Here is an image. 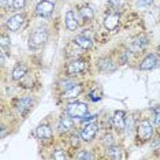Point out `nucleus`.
I'll return each instance as SVG.
<instances>
[{"label": "nucleus", "instance_id": "nucleus-1", "mask_svg": "<svg viewBox=\"0 0 160 160\" xmlns=\"http://www.w3.org/2000/svg\"><path fill=\"white\" fill-rule=\"evenodd\" d=\"M47 40H48V32H47L45 28H38L36 29L33 33L30 34V37H29V47L30 48H40V47H42L47 42Z\"/></svg>", "mask_w": 160, "mask_h": 160}, {"label": "nucleus", "instance_id": "nucleus-2", "mask_svg": "<svg viewBox=\"0 0 160 160\" xmlns=\"http://www.w3.org/2000/svg\"><path fill=\"white\" fill-rule=\"evenodd\" d=\"M67 114L71 118H82L88 114V105L85 103H79V101H74L67 105Z\"/></svg>", "mask_w": 160, "mask_h": 160}, {"label": "nucleus", "instance_id": "nucleus-3", "mask_svg": "<svg viewBox=\"0 0 160 160\" xmlns=\"http://www.w3.org/2000/svg\"><path fill=\"white\" fill-rule=\"evenodd\" d=\"M152 134H153V127H152L149 121H142L138 126V137L141 141H148L151 140Z\"/></svg>", "mask_w": 160, "mask_h": 160}, {"label": "nucleus", "instance_id": "nucleus-4", "mask_svg": "<svg viewBox=\"0 0 160 160\" xmlns=\"http://www.w3.org/2000/svg\"><path fill=\"white\" fill-rule=\"evenodd\" d=\"M66 70H67V74H70V75H77V74H79V72H82V71L86 70V62H83V60H81V59L71 60L70 63L67 64Z\"/></svg>", "mask_w": 160, "mask_h": 160}, {"label": "nucleus", "instance_id": "nucleus-5", "mask_svg": "<svg viewBox=\"0 0 160 160\" xmlns=\"http://www.w3.org/2000/svg\"><path fill=\"white\" fill-rule=\"evenodd\" d=\"M53 8H55V6H53L52 2H49V0H41L36 6V12L40 17H49L53 12Z\"/></svg>", "mask_w": 160, "mask_h": 160}, {"label": "nucleus", "instance_id": "nucleus-6", "mask_svg": "<svg viewBox=\"0 0 160 160\" xmlns=\"http://www.w3.org/2000/svg\"><path fill=\"white\" fill-rule=\"evenodd\" d=\"M159 60L160 59L156 53H149L148 56H145L142 59V62H141V64H140V68L141 70H152V68H155L158 66Z\"/></svg>", "mask_w": 160, "mask_h": 160}, {"label": "nucleus", "instance_id": "nucleus-7", "mask_svg": "<svg viewBox=\"0 0 160 160\" xmlns=\"http://www.w3.org/2000/svg\"><path fill=\"white\" fill-rule=\"evenodd\" d=\"M23 19H25V17L22 15V14H15V15L10 17L8 19H7V28H8L10 30L15 32V30H18V29L22 26Z\"/></svg>", "mask_w": 160, "mask_h": 160}, {"label": "nucleus", "instance_id": "nucleus-8", "mask_svg": "<svg viewBox=\"0 0 160 160\" xmlns=\"http://www.w3.org/2000/svg\"><path fill=\"white\" fill-rule=\"evenodd\" d=\"M97 125H94V123H89V125H86L85 127L82 129V132H81V137H82V140H85V141H92L93 140V137L96 136V133H97Z\"/></svg>", "mask_w": 160, "mask_h": 160}, {"label": "nucleus", "instance_id": "nucleus-9", "mask_svg": "<svg viewBox=\"0 0 160 160\" xmlns=\"http://www.w3.org/2000/svg\"><path fill=\"white\" fill-rule=\"evenodd\" d=\"M112 123L118 130H123L126 127V119H125V112L123 111H115Z\"/></svg>", "mask_w": 160, "mask_h": 160}, {"label": "nucleus", "instance_id": "nucleus-10", "mask_svg": "<svg viewBox=\"0 0 160 160\" xmlns=\"http://www.w3.org/2000/svg\"><path fill=\"white\" fill-rule=\"evenodd\" d=\"M64 22H66V28L68 29V30H71V32H74L75 29L78 28V22H77V19H75V14L72 12L71 10H68V11L66 12Z\"/></svg>", "mask_w": 160, "mask_h": 160}, {"label": "nucleus", "instance_id": "nucleus-11", "mask_svg": "<svg viewBox=\"0 0 160 160\" xmlns=\"http://www.w3.org/2000/svg\"><path fill=\"white\" fill-rule=\"evenodd\" d=\"M36 136L40 140H48V138L52 137V130H51V127L48 125H40L36 129Z\"/></svg>", "mask_w": 160, "mask_h": 160}, {"label": "nucleus", "instance_id": "nucleus-12", "mask_svg": "<svg viewBox=\"0 0 160 160\" xmlns=\"http://www.w3.org/2000/svg\"><path fill=\"white\" fill-rule=\"evenodd\" d=\"M118 25H119V15L118 14H110V15L104 19V26L107 28L108 30H114V29H116Z\"/></svg>", "mask_w": 160, "mask_h": 160}, {"label": "nucleus", "instance_id": "nucleus-13", "mask_svg": "<svg viewBox=\"0 0 160 160\" xmlns=\"http://www.w3.org/2000/svg\"><path fill=\"white\" fill-rule=\"evenodd\" d=\"M32 107V99L30 97H25V99H21L17 104V110L21 114H26V112L30 110Z\"/></svg>", "mask_w": 160, "mask_h": 160}, {"label": "nucleus", "instance_id": "nucleus-14", "mask_svg": "<svg viewBox=\"0 0 160 160\" xmlns=\"http://www.w3.org/2000/svg\"><path fill=\"white\" fill-rule=\"evenodd\" d=\"M147 38L144 37V36H138V37L134 40L132 42V49L134 52H140V51H142L145 48V45H147Z\"/></svg>", "mask_w": 160, "mask_h": 160}, {"label": "nucleus", "instance_id": "nucleus-15", "mask_svg": "<svg viewBox=\"0 0 160 160\" xmlns=\"http://www.w3.org/2000/svg\"><path fill=\"white\" fill-rule=\"evenodd\" d=\"M74 41H75V44H77L78 47H81L82 49H89L90 47H92V41H90V38L86 37V36H83V34L77 36Z\"/></svg>", "mask_w": 160, "mask_h": 160}, {"label": "nucleus", "instance_id": "nucleus-16", "mask_svg": "<svg viewBox=\"0 0 160 160\" xmlns=\"http://www.w3.org/2000/svg\"><path fill=\"white\" fill-rule=\"evenodd\" d=\"M25 74H26V66L25 64H18V66L12 70V79L14 81H21Z\"/></svg>", "mask_w": 160, "mask_h": 160}, {"label": "nucleus", "instance_id": "nucleus-17", "mask_svg": "<svg viewBox=\"0 0 160 160\" xmlns=\"http://www.w3.org/2000/svg\"><path fill=\"white\" fill-rule=\"evenodd\" d=\"M72 127V121L71 118H67V116H63V118L59 121V132L60 133H67Z\"/></svg>", "mask_w": 160, "mask_h": 160}, {"label": "nucleus", "instance_id": "nucleus-18", "mask_svg": "<svg viewBox=\"0 0 160 160\" xmlns=\"http://www.w3.org/2000/svg\"><path fill=\"white\" fill-rule=\"evenodd\" d=\"M82 90V86L81 85H74L72 88H70L68 90H64L63 93V97L64 99H72V97H77Z\"/></svg>", "mask_w": 160, "mask_h": 160}, {"label": "nucleus", "instance_id": "nucleus-19", "mask_svg": "<svg viewBox=\"0 0 160 160\" xmlns=\"http://www.w3.org/2000/svg\"><path fill=\"white\" fill-rule=\"evenodd\" d=\"M99 67L101 68L103 71H114L115 70V67H114V64H112V62L110 59H100L99 60Z\"/></svg>", "mask_w": 160, "mask_h": 160}, {"label": "nucleus", "instance_id": "nucleus-20", "mask_svg": "<svg viewBox=\"0 0 160 160\" xmlns=\"http://www.w3.org/2000/svg\"><path fill=\"white\" fill-rule=\"evenodd\" d=\"M79 14H81V17L83 18L85 21H90V19H93V17H94V12H93V10L90 8L89 6H85V7H82L81 10H79Z\"/></svg>", "mask_w": 160, "mask_h": 160}, {"label": "nucleus", "instance_id": "nucleus-21", "mask_svg": "<svg viewBox=\"0 0 160 160\" xmlns=\"http://www.w3.org/2000/svg\"><path fill=\"white\" fill-rule=\"evenodd\" d=\"M107 151H108V155H110L112 159H121L122 158V149L119 147H114V145H111Z\"/></svg>", "mask_w": 160, "mask_h": 160}, {"label": "nucleus", "instance_id": "nucleus-22", "mask_svg": "<svg viewBox=\"0 0 160 160\" xmlns=\"http://www.w3.org/2000/svg\"><path fill=\"white\" fill-rule=\"evenodd\" d=\"M26 6V0H12V10H22Z\"/></svg>", "mask_w": 160, "mask_h": 160}, {"label": "nucleus", "instance_id": "nucleus-23", "mask_svg": "<svg viewBox=\"0 0 160 160\" xmlns=\"http://www.w3.org/2000/svg\"><path fill=\"white\" fill-rule=\"evenodd\" d=\"M153 3V0H137V4L140 7H149Z\"/></svg>", "mask_w": 160, "mask_h": 160}, {"label": "nucleus", "instance_id": "nucleus-24", "mask_svg": "<svg viewBox=\"0 0 160 160\" xmlns=\"http://www.w3.org/2000/svg\"><path fill=\"white\" fill-rule=\"evenodd\" d=\"M75 83L74 82H71V81H64V82H62V88H63L64 90H68L70 88H72Z\"/></svg>", "mask_w": 160, "mask_h": 160}, {"label": "nucleus", "instance_id": "nucleus-25", "mask_svg": "<svg viewBox=\"0 0 160 160\" xmlns=\"http://www.w3.org/2000/svg\"><path fill=\"white\" fill-rule=\"evenodd\" d=\"M132 127H133V119H127V121H126V127H125L127 134L132 133Z\"/></svg>", "mask_w": 160, "mask_h": 160}, {"label": "nucleus", "instance_id": "nucleus-26", "mask_svg": "<svg viewBox=\"0 0 160 160\" xmlns=\"http://www.w3.org/2000/svg\"><path fill=\"white\" fill-rule=\"evenodd\" d=\"M53 158H55V159H66V153H64L63 151H60V149H59V151H56V152H55Z\"/></svg>", "mask_w": 160, "mask_h": 160}, {"label": "nucleus", "instance_id": "nucleus-27", "mask_svg": "<svg viewBox=\"0 0 160 160\" xmlns=\"http://www.w3.org/2000/svg\"><path fill=\"white\" fill-rule=\"evenodd\" d=\"M78 159H92V155L89 153V152H86V151H83V152H81L78 156H77Z\"/></svg>", "mask_w": 160, "mask_h": 160}, {"label": "nucleus", "instance_id": "nucleus-28", "mask_svg": "<svg viewBox=\"0 0 160 160\" xmlns=\"http://www.w3.org/2000/svg\"><path fill=\"white\" fill-rule=\"evenodd\" d=\"M71 144H72V147H77V145L79 144V136H78V134H72Z\"/></svg>", "mask_w": 160, "mask_h": 160}, {"label": "nucleus", "instance_id": "nucleus-29", "mask_svg": "<svg viewBox=\"0 0 160 160\" xmlns=\"http://www.w3.org/2000/svg\"><path fill=\"white\" fill-rule=\"evenodd\" d=\"M10 45V38L7 37V36H2V47L3 48H6V47Z\"/></svg>", "mask_w": 160, "mask_h": 160}, {"label": "nucleus", "instance_id": "nucleus-30", "mask_svg": "<svg viewBox=\"0 0 160 160\" xmlns=\"http://www.w3.org/2000/svg\"><path fill=\"white\" fill-rule=\"evenodd\" d=\"M94 118H96V115H88V116H82V119H81V121L83 122V123H86V122H90V121H93V119Z\"/></svg>", "mask_w": 160, "mask_h": 160}, {"label": "nucleus", "instance_id": "nucleus-31", "mask_svg": "<svg viewBox=\"0 0 160 160\" xmlns=\"http://www.w3.org/2000/svg\"><path fill=\"white\" fill-rule=\"evenodd\" d=\"M108 3H110V6H112V7H119V4H121V2L119 0H108Z\"/></svg>", "mask_w": 160, "mask_h": 160}, {"label": "nucleus", "instance_id": "nucleus-32", "mask_svg": "<svg viewBox=\"0 0 160 160\" xmlns=\"http://www.w3.org/2000/svg\"><path fill=\"white\" fill-rule=\"evenodd\" d=\"M155 122H156V126L160 127V111L156 114V118H155Z\"/></svg>", "mask_w": 160, "mask_h": 160}, {"label": "nucleus", "instance_id": "nucleus-33", "mask_svg": "<svg viewBox=\"0 0 160 160\" xmlns=\"http://www.w3.org/2000/svg\"><path fill=\"white\" fill-rule=\"evenodd\" d=\"M6 4H7V0H2V7H3V8L6 7Z\"/></svg>", "mask_w": 160, "mask_h": 160}]
</instances>
